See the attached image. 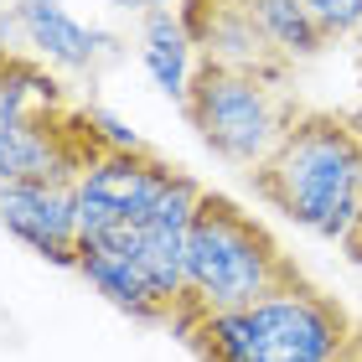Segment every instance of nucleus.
Listing matches in <instances>:
<instances>
[{
  "instance_id": "nucleus-1",
  "label": "nucleus",
  "mask_w": 362,
  "mask_h": 362,
  "mask_svg": "<svg viewBox=\"0 0 362 362\" xmlns=\"http://www.w3.org/2000/svg\"><path fill=\"white\" fill-rule=\"evenodd\" d=\"M249 187L295 228L341 243L362 212V109H305L249 171Z\"/></svg>"
},
{
  "instance_id": "nucleus-2",
  "label": "nucleus",
  "mask_w": 362,
  "mask_h": 362,
  "mask_svg": "<svg viewBox=\"0 0 362 362\" xmlns=\"http://www.w3.org/2000/svg\"><path fill=\"white\" fill-rule=\"evenodd\" d=\"M171 337L197 362H341L362 347V316L305 279L243 310L176 316Z\"/></svg>"
},
{
  "instance_id": "nucleus-8",
  "label": "nucleus",
  "mask_w": 362,
  "mask_h": 362,
  "mask_svg": "<svg viewBox=\"0 0 362 362\" xmlns=\"http://www.w3.org/2000/svg\"><path fill=\"white\" fill-rule=\"evenodd\" d=\"M11 21L21 26V37L37 47L47 62L73 68V73H93L98 62L114 52V37H104V31H93L83 21H73L62 0H16Z\"/></svg>"
},
{
  "instance_id": "nucleus-13",
  "label": "nucleus",
  "mask_w": 362,
  "mask_h": 362,
  "mask_svg": "<svg viewBox=\"0 0 362 362\" xmlns=\"http://www.w3.org/2000/svg\"><path fill=\"white\" fill-rule=\"evenodd\" d=\"M119 11H140V16H151V11H166L171 0H114Z\"/></svg>"
},
{
  "instance_id": "nucleus-7",
  "label": "nucleus",
  "mask_w": 362,
  "mask_h": 362,
  "mask_svg": "<svg viewBox=\"0 0 362 362\" xmlns=\"http://www.w3.org/2000/svg\"><path fill=\"white\" fill-rule=\"evenodd\" d=\"M0 228L11 238H21L31 254H42L47 264L78 269V192L52 187V181H11L0 187Z\"/></svg>"
},
{
  "instance_id": "nucleus-10",
  "label": "nucleus",
  "mask_w": 362,
  "mask_h": 362,
  "mask_svg": "<svg viewBox=\"0 0 362 362\" xmlns=\"http://www.w3.org/2000/svg\"><path fill=\"white\" fill-rule=\"evenodd\" d=\"M249 11H254L259 31H264L290 62H310V57H321L326 47H332L326 31L316 26V16L305 11V0H249Z\"/></svg>"
},
{
  "instance_id": "nucleus-11",
  "label": "nucleus",
  "mask_w": 362,
  "mask_h": 362,
  "mask_svg": "<svg viewBox=\"0 0 362 362\" xmlns=\"http://www.w3.org/2000/svg\"><path fill=\"white\" fill-rule=\"evenodd\" d=\"M305 11L316 16L326 42H352L362 37V0H305Z\"/></svg>"
},
{
  "instance_id": "nucleus-12",
  "label": "nucleus",
  "mask_w": 362,
  "mask_h": 362,
  "mask_svg": "<svg viewBox=\"0 0 362 362\" xmlns=\"http://www.w3.org/2000/svg\"><path fill=\"white\" fill-rule=\"evenodd\" d=\"M341 254H347V259H352V264L362 269V212H357V223L347 228V238H341Z\"/></svg>"
},
{
  "instance_id": "nucleus-3",
  "label": "nucleus",
  "mask_w": 362,
  "mask_h": 362,
  "mask_svg": "<svg viewBox=\"0 0 362 362\" xmlns=\"http://www.w3.org/2000/svg\"><path fill=\"white\" fill-rule=\"evenodd\" d=\"M290 285H305V269L295 264V254H285V243L233 197L202 192L187 228V295L176 300V316L243 310Z\"/></svg>"
},
{
  "instance_id": "nucleus-4",
  "label": "nucleus",
  "mask_w": 362,
  "mask_h": 362,
  "mask_svg": "<svg viewBox=\"0 0 362 362\" xmlns=\"http://www.w3.org/2000/svg\"><path fill=\"white\" fill-rule=\"evenodd\" d=\"M181 114H187V124L197 129V140L212 156L249 176L285 140V129L305 114V104L295 98L290 78L223 68V62L197 57L187 98H181Z\"/></svg>"
},
{
  "instance_id": "nucleus-6",
  "label": "nucleus",
  "mask_w": 362,
  "mask_h": 362,
  "mask_svg": "<svg viewBox=\"0 0 362 362\" xmlns=\"http://www.w3.org/2000/svg\"><path fill=\"white\" fill-rule=\"evenodd\" d=\"M176 16H181V26H187L197 57H207V62L274 73V78H290V68H295L264 31H259L249 0H176Z\"/></svg>"
},
{
  "instance_id": "nucleus-9",
  "label": "nucleus",
  "mask_w": 362,
  "mask_h": 362,
  "mask_svg": "<svg viewBox=\"0 0 362 362\" xmlns=\"http://www.w3.org/2000/svg\"><path fill=\"white\" fill-rule=\"evenodd\" d=\"M140 62L145 73L156 78V88L166 98H187V83H192V68H197V47L187 37V26H181L176 6L166 11H151L140 21Z\"/></svg>"
},
{
  "instance_id": "nucleus-14",
  "label": "nucleus",
  "mask_w": 362,
  "mask_h": 362,
  "mask_svg": "<svg viewBox=\"0 0 362 362\" xmlns=\"http://www.w3.org/2000/svg\"><path fill=\"white\" fill-rule=\"evenodd\" d=\"M341 362H362V347H357V352H352V357H341Z\"/></svg>"
},
{
  "instance_id": "nucleus-5",
  "label": "nucleus",
  "mask_w": 362,
  "mask_h": 362,
  "mask_svg": "<svg viewBox=\"0 0 362 362\" xmlns=\"http://www.w3.org/2000/svg\"><path fill=\"white\" fill-rule=\"evenodd\" d=\"M181 181V166H171L166 156H156L151 145H119L109 151L98 166L78 176V228L83 238H104L114 228L145 223L160 207V197Z\"/></svg>"
}]
</instances>
